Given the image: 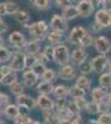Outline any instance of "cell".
I'll return each instance as SVG.
<instances>
[{"mask_svg":"<svg viewBox=\"0 0 111 124\" xmlns=\"http://www.w3.org/2000/svg\"><path fill=\"white\" fill-rule=\"evenodd\" d=\"M49 31V25L43 21V20H39L36 23H31V25L28 26V32L35 40L41 41L43 37H46L48 35Z\"/></svg>","mask_w":111,"mask_h":124,"instance_id":"6da1fadb","label":"cell"},{"mask_svg":"<svg viewBox=\"0 0 111 124\" xmlns=\"http://www.w3.org/2000/svg\"><path fill=\"white\" fill-rule=\"evenodd\" d=\"M9 66L14 72H25L26 70V54L21 50H16L13 52L11 61L9 62Z\"/></svg>","mask_w":111,"mask_h":124,"instance_id":"7a4b0ae2","label":"cell"},{"mask_svg":"<svg viewBox=\"0 0 111 124\" xmlns=\"http://www.w3.org/2000/svg\"><path fill=\"white\" fill-rule=\"evenodd\" d=\"M53 61L58 66H65L70 62V52H69V48L67 45L62 44V45H58L54 46V57Z\"/></svg>","mask_w":111,"mask_h":124,"instance_id":"3957f363","label":"cell"},{"mask_svg":"<svg viewBox=\"0 0 111 124\" xmlns=\"http://www.w3.org/2000/svg\"><path fill=\"white\" fill-rule=\"evenodd\" d=\"M49 27L52 29V31H56V32L65 34L68 31V27H69L68 20H65L62 14H54L52 16V19H51Z\"/></svg>","mask_w":111,"mask_h":124,"instance_id":"277c9868","label":"cell"},{"mask_svg":"<svg viewBox=\"0 0 111 124\" xmlns=\"http://www.w3.org/2000/svg\"><path fill=\"white\" fill-rule=\"evenodd\" d=\"M91 61V67H93V72L98 73L99 76L103 75L105 70L109 68V63H110V60L107 58L106 55H98L95 57H93Z\"/></svg>","mask_w":111,"mask_h":124,"instance_id":"5b68a950","label":"cell"},{"mask_svg":"<svg viewBox=\"0 0 111 124\" xmlns=\"http://www.w3.org/2000/svg\"><path fill=\"white\" fill-rule=\"evenodd\" d=\"M94 48L99 52V55H107L111 51V41L107 36L99 35L94 40Z\"/></svg>","mask_w":111,"mask_h":124,"instance_id":"8992f818","label":"cell"},{"mask_svg":"<svg viewBox=\"0 0 111 124\" xmlns=\"http://www.w3.org/2000/svg\"><path fill=\"white\" fill-rule=\"evenodd\" d=\"M88 34V31L85 30V27L83 26H74L68 35V42H70L72 45H75V46H80V42L82 40L84 39V36Z\"/></svg>","mask_w":111,"mask_h":124,"instance_id":"52a82bcc","label":"cell"},{"mask_svg":"<svg viewBox=\"0 0 111 124\" xmlns=\"http://www.w3.org/2000/svg\"><path fill=\"white\" fill-rule=\"evenodd\" d=\"M9 44L11 45V47L16 48V50H21L25 48L27 45V40L26 36L20 32V31H14L9 35Z\"/></svg>","mask_w":111,"mask_h":124,"instance_id":"ba28073f","label":"cell"},{"mask_svg":"<svg viewBox=\"0 0 111 124\" xmlns=\"http://www.w3.org/2000/svg\"><path fill=\"white\" fill-rule=\"evenodd\" d=\"M95 23L99 24L103 29H109L111 27V13L105 9H99L95 13Z\"/></svg>","mask_w":111,"mask_h":124,"instance_id":"9c48e42d","label":"cell"},{"mask_svg":"<svg viewBox=\"0 0 111 124\" xmlns=\"http://www.w3.org/2000/svg\"><path fill=\"white\" fill-rule=\"evenodd\" d=\"M58 77L63 81H72L77 78V68L73 63H68L65 66H62L58 71Z\"/></svg>","mask_w":111,"mask_h":124,"instance_id":"30bf717a","label":"cell"},{"mask_svg":"<svg viewBox=\"0 0 111 124\" xmlns=\"http://www.w3.org/2000/svg\"><path fill=\"white\" fill-rule=\"evenodd\" d=\"M86 60H88V52L82 46H77L72 51V54H70V62H72L74 66H79L80 63H83Z\"/></svg>","mask_w":111,"mask_h":124,"instance_id":"8fae6325","label":"cell"},{"mask_svg":"<svg viewBox=\"0 0 111 124\" xmlns=\"http://www.w3.org/2000/svg\"><path fill=\"white\" fill-rule=\"evenodd\" d=\"M77 9L79 11V16L82 17H89L90 15H93L95 10V4L93 0H83L77 4Z\"/></svg>","mask_w":111,"mask_h":124,"instance_id":"7c38bea8","label":"cell"},{"mask_svg":"<svg viewBox=\"0 0 111 124\" xmlns=\"http://www.w3.org/2000/svg\"><path fill=\"white\" fill-rule=\"evenodd\" d=\"M36 107H38L43 112H49V110H54V101L51 99L49 96L45 94H38L36 98Z\"/></svg>","mask_w":111,"mask_h":124,"instance_id":"4fadbf2b","label":"cell"},{"mask_svg":"<svg viewBox=\"0 0 111 124\" xmlns=\"http://www.w3.org/2000/svg\"><path fill=\"white\" fill-rule=\"evenodd\" d=\"M16 104L19 107H26V108H28L30 110H31L36 107V99L32 98L31 96L24 93V94L16 97Z\"/></svg>","mask_w":111,"mask_h":124,"instance_id":"5bb4252c","label":"cell"},{"mask_svg":"<svg viewBox=\"0 0 111 124\" xmlns=\"http://www.w3.org/2000/svg\"><path fill=\"white\" fill-rule=\"evenodd\" d=\"M38 79H39V76L36 75L32 70L25 71L24 75H22V83L25 85V87H28V88L33 87L38 82Z\"/></svg>","mask_w":111,"mask_h":124,"instance_id":"9a60e30c","label":"cell"},{"mask_svg":"<svg viewBox=\"0 0 111 124\" xmlns=\"http://www.w3.org/2000/svg\"><path fill=\"white\" fill-rule=\"evenodd\" d=\"M3 114L10 119V120H16L19 117H20V109H19V106L17 104H13L10 103L9 106H6L4 109H3Z\"/></svg>","mask_w":111,"mask_h":124,"instance_id":"2e32d148","label":"cell"},{"mask_svg":"<svg viewBox=\"0 0 111 124\" xmlns=\"http://www.w3.org/2000/svg\"><path fill=\"white\" fill-rule=\"evenodd\" d=\"M41 44L38 40H30L27 41V45L25 47V54L26 55H33V56H38L41 54Z\"/></svg>","mask_w":111,"mask_h":124,"instance_id":"e0dca14e","label":"cell"},{"mask_svg":"<svg viewBox=\"0 0 111 124\" xmlns=\"http://www.w3.org/2000/svg\"><path fill=\"white\" fill-rule=\"evenodd\" d=\"M14 19L16 20L19 24H21L24 26H27V29H28L30 25H31V24H30V21H31V20H30V19H31V15H30V13L27 11V10L20 9L19 11L14 15Z\"/></svg>","mask_w":111,"mask_h":124,"instance_id":"ac0fdd59","label":"cell"},{"mask_svg":"<svg viewBox=\"0 0 111 124\" xmlns=\"http://www.w3.org/2000/svg\"><path fill=\"white\" fill-rule=\"evenodd\" d=\"M47 41L49 42L51 46H58V45H62L63 44V40H64V34H60V32H56V31H51L48 32V35L46 36Z\"/></svg>","mask_w":111,"mask_h":124,"instance_id":"d6986e66","label":"cell"},{"mask_svg":"<svg viewBox=\"0 0 111 124\" xmlns=\"http://www.w3.org/2000/svg\"><path fill=\"white\" fill-rule=\"evenodd\" d=\"M62 15L65 20H74L79 16V11L77 9V5H69L64 9H62Z\"/></svg>","mask_w":111,"mask_h":124,"instance_id":"ffe728a7","label":"cell"},{"mask_svg":"<svg viewBox=\"0 0 111 124\" xmlns=\"http://www.w3.org/2000/svg\"><path fill=\"white\" fill-rule=\"evenodd\" d=\"M37 89V93L38 94H45V96H48V94H53V89H54V86L49 82H43L41 81L37 85L36 87Z\"/></svg>","mask_w":111,"mask_h":124,"instance_id":"44dd1931","label":"cell"},{"mask_svg":"<svg viewBox=\"0 0 111 124\" xmlns=\"http://www.w3.org/2000/svg\"><path fill=\"white\" fill-rule=\"evenodd\" d=\"M106 96H107L106 91L103 87H100V86L91 89V99H93V102L100 103V102H103V101L106 99Z\"/></svg>","mask_w":111,"mask_h":124,"instance_id":"7402d4cb","label":"cell"},{"mask_svg":"<svg viewBox=\"0 0 111 124\" xmlns=\"http://www.w3.org/2000/svg\"><path fill=\"white\" fill-rule=\"evenodd\" d=\"M75 86L83 88V89H89L91 87V78L89 76H85V75H79L77 78H75Z\"/></svg>","mask_w":111,"mask_h":124,"instance_id":"603a6c76","label":"cell"},{"mask_svg":"<svg viewBox=\"0 0 111 124\" xmlns=\"http://www.w3.org/2000/svg\"><path fill=\"white\" fill-rule=\"evenodd\" d=\"M53 96H54L57 99L65 98L67 96H69V87H67V86H64V85H57V86H54Z\"/></svg>","mask_w":111,"mask_h":124,"instance_id":"cb8c5ba5","label":"cell"},{"mask_svg":"<svg viewBox=\"0 0 111 124\" xmlns=\"http://www.w3.org/2000/svg\"><path fill=\"white\" fill-rule=\"evenodd\" d=\"M99 86L103 87L104 89H107V88H111V73L110 72H104L103 75L99 76Z\"/></svg>","mask_w":111,"mask_h":124,"instance_id":"d4e9b609","label":"cell"},{"mask_svg":"<svg viewBox=\"0 0 111 124\" xmlns=\"http://www.w3.org/2000/svg\"><path fill=\"white\" fill-rule=\"evenodd\" d=\"M13 52L10 51L7 47H1L0 48V65H9V62L11 61Z\"/></svg>","mask_w":111,"mask_h":124,"instance_id":"484cf974","label":"cell"},{"mask_svg":"<svg viewBox=\"0 0 111 124\" xmlns=\"http://www.w3.org/2000/svg\"><path fill=\"white\" fill-rule=\"evenodd\" d=\"M85 94H86V91L78 87V86H75V85L72 86V87H69V96L72 97L73 99L83 98V97H85Z\"/></svg>","mask_w":111,"mask_h":124,"instance_id":"4316f807","label":"cell"},{"mask_svg":"<svg viewBox=\"0 0 111 124\" xmlns=\"http://www.w3.org/2000/svg\"><path fill=\"white\" fill-rule=\"evenodd\" d=\"M57 76H58V75L54 72L53 68H48V67H47V68L45 70V72L42 73L41 78H42L43 82H49V83H52L53 81H56Z\"/></svg>","mask_w":111,"mask_h":124,"instance_id":"83f0119b","label":"cell"},{"mask_svg":"<svg viewBox=\"0 0 111 124\" xmlns=\"http://www.w3.org/2000/svg\"><path fill=\"white\" fill-rule=\"evenodd\" d=\"M24 91H25V85L21 83V82H19V81L10 86V92H11L15 97H19V96L24 94Z\"/></svg>","mask_w":111,"mask_h":124,"instance_id":"f1b7e54d","label":"cell"},{"mask_svg":"<svg viewBox=\"0 0 111 124\" xmlns=\"http://www.w3.org/2000/svg\"><path fill=\"white\" fill-rule=\"evenodd\" d=\"M78 70L80 71V75H85V76H89L90 73L93 72V67H91V61H84L83 63H80L78 66Z\"/></svg>","mask_w":111,"mask_h":124,"instance_id":"f546056e","label":"cell"},{"mask_svg":"<svg viewBox=\"0 0 111 124\" xmlns=\"http://www.w3.org/2000/svg\"><path fill=\"white\" fill-rule=\"evenodd\" d=\"M41 55L45 57V60L48 62V61H53V57H54V46H51V45H47L43 47Z\"/></svg>","mask_w":111,"mask_h":124,"instance_id":"4dcf8cb0","label":"cell"},{"mask_svg":"<svg viewBox=\"0 0 111 124\" xmlns=\"http://www.w3.org/2000/svg\"><path fill=\"white\" fill-rule=\"evenodd\" d=\"M15 82H17V73L13 71L11 73H9V75H6V76L3 77L1 85H3V86H9V87H10L13 83H15Z\"/></svg>","mask_w":111,"mask_h":124,"instance_id":"1f68e13d","label":"cell"},{"mask_svg":"<svg viewBox=\"0 0 111 124\" xmlns=\"http://www.w3.org/2000/svg\"><path fill=\"white\" fill-rule=\"evenodd\" d=\"M5 3V5H6V11H7V15H15L19 10H20V8H19V5H17V3H15V1H13V0H7V1H4Z\"/></svg>","mask_w":111,"mask_h":124,"instance_id":"d6a6232c","label":"cell"},{"mask_svg":"<svg viewBox=\"0 0 111 124\" xmlns=\"http://www.w3.org/2000/svg\"><path fill=\"white\" fill-rule=\"evenodd\" d=\"M33 6L41 11H46L51 6V0H35Z\"/></svg>","mask_w":111,"mask_h":124,"instance_id":"836d02e7","label":"cell"},{"mask_svg":"<svg viewBox=\"0 0 111 124\" xmlns=\"http://www.w3.org/2000/svg\"><path fill=\"white\" fill-rule=\"evenodd\" d=\"M73 102H74V104H75V107H77V109H78L79 113L82 112V110H86V108H88V106H89V102L85 99V97H83V98H77V99H74Z\"/></svg>","mask_w":111,"mask_h":124,"instance_id":"e575fe53","label":"cell"},{"mask_svg":"<svg viewBox=\"0 0 111 124\" xmlns=\"http://www.w3.org/2000/svg\"><path fill=\"white\" fill-rule=\"evenodd\" d=\"M94 40H95V37H94L91 34H90V32H88V34L84 36V39L82 40V42H80V46L84 47V48H86V47H89V46L94 45Z\"/></svg>","mask_w":111,"mask_h":124,"instance_id":"d590c367","label":"cell"},{"mask_svg":"<svg viewBox=\"0 0 111 124\" xmlns=\"http://www.w3.org/2000/svg\"><path fill=\"white\" fill-rule=\"evenodd\" d=\"M46 68H47V67H46V63H45V62H42V61H39V60H38V61H37V63H36L31 70L35 72L36 75H38L39 77H41Z\"/></svg>","mask_w":111,"mask_h":124,"instance_id":"8d00e7d4","label":"cell"},{"mask_svg":"<svg viewBox=\"0 0 111 124\" xmlns=\"http://www.w3.org/2000/svg\"><path fill=\"white\" fill-rule=\"evenodd\" d=\"M86 112L89 113L90 116H95V114H99V103H96V102H89V106H88V108H86Z\"/></svg>","mask_w":111,"mask_h":124,"instance_id":"74e56055","label":"cell"},{"mask_svg":"<svg viewBox=\"0 0 111 124\" xmlns=\"http://www.w3.org/2000/svg\"><path fill=\"white\" fill-rule=\"evenodd\" d=\"M96 122L99 124H111V114L110 113H103V114H99Z\"/></svg>","mask_w":111,"mask_h":124,"instance_id":"f35d334b","label":"cell"},{"mask_svg":"<svg viewBox=\"0 0 111 124\" xmlns=\"http://www.w3.org/2000/svg\"><path fill=\"white\" fill-rule=\"evenodd\" d=\"M38 61V56H33V55H26V68L31 70Z\"/></svg>","mask_w":111,"mask_h":124,"instance_id":"ab89813d","label":"cell"},{"mask_svg":"<svg viewBox=\"0 0 111 124\" xmlns=\"http://www.w3.org/2000/svg\"><path fill=\"white\" fill-rule=\"evenodd\" d=\"M10 104V97L6 93H1V97H0V108H5L6 106Z\"/></svg>","mask_w":111,"mask_h":124,"instance_id":"60d3db41","label":"cell"},{"mask_svg":"<svg viewBox=\"0 0 111 124\" xmlns=\"http://www.w3.org/2000/svg\"><path fill=\"white\" fill-rule=\"evenodd\" d=\"M109 109H110V106L106 101H103L99 103V114H103V113H109Z\"/></svg>","mask_w":111,"mask_h":124,"instance_id":"b9f144b4","label":"cell"},{"mask_svg":"<svg viewBox=\"0 0 111 124\" xmlns=\"http://www.w3.org/2000/svg\"><path fill=\"white\" fill-rule=\"evenodd\" d=\"M73 0H56V5L57 8H60V9H64L69 5H73Z\"/></svg>","mask_w":111,"mask_h":124,"instance_id":"7bdbcfd3","label":"cell"},{"mask_svg":"<svg viewBox=\"0 0 111 124\" xmlns=\"http://www.w3.org/2000/svg\"><path fill=\"white\" fill-rule=\"evenodd\" d=\"M89 30H90V34H91V35H93V34H99V32H100V31H103L104 29H103L101 26H100L99 24H96V23L94 21V23H93L91 25H90V27H89Z\"/></svg>","mask_w":111,"mask_h":124,"instance_id":"ee69618b","label":"cell"},{"mask_svg":"<svg viewBox=\"0 0 111 124\" xmlns=\"http://www.w3.org/2000/svg\"><path fill=\"white\" fill-rule=\"evenodd\" d=\"M11 72H13V70L9 65H0V75H1L3 77L9 75V73H11Z\"/></svg>","mask_w":111,"mask_h":124,"instance_id":"f6af8a7d","label":"cell"},{"mask_svg":"<svg viewBox=\"0 0 111 124\" xmlns=\"http://www.w3.org/2000/svg\"><path fill=\"white\" fill-rule=\"evenodd\" d=\"M69 120H70V123H72V124H79L80 122H82V116H80L79 112L78 113H73V114L70 116Z\"/></svg>","mask_w":111,"mask_h":124,"instance_id":"bcb514c9","label":"cell"},{"mask_svg":"<svg viewBox=\"0 0 111 124\" xmlns=\"http://www.w3.org/2000/svg\"><path fill=\"white\" fill-rule=\"evenodd\" d=\"M7 24L5 23V20L3 19V17H0V35H3V34H5L6 31H7Z\"/></svg>","mask_w":111,"mask_h":124,"instance_id":"7dc6e473","label":"cell"},{"mask_svg":"<svg viewBox=\"0 0 111 124\" xmlns=\"http://www.w3.org/2000/svg\"><path fill=\"white\" fill-rule=\"evenodd\" d=\"M19 109H20V116H21V117H28L30 112H31L26 107H19Z\"/></svg>","mask_w":111,"mask_h":124,"instance_id":"c3c4849f","label":"cell"},{"mask_svg":"<svg viewBox=\"0 0 111 124\" xmlns=\"http://www.w3.org/2000/svg\"><path fill=\"white\" fill-rule=\"evenodd\" d=\"M7 15V11H6V5L5 3H0V17H3Z\"/></svg>","mask_w":111,"mask_h":124,"instance_id":"681fc988","label":"cell"},{"mask_svg":"<svg viewBox=\"0 0 111 124\" xmlns=\"http://www.w3.org/2000/svg\"><path fill=\"white\" fill-rule=\"evenodd\" d=\"M103 9H105V10H107V11L111 13V0H106V1L104 3V5H103Z\"/></svg>","mask_w":111,"mask_h":124,"instance_id":"f907efd6","label":"cell"},{"mask_svg":"<svg viewBox=\"0 0 111 124\" xmlns=\"http://www.w3.org/2000/svg\"><path fill=\"white\" fill-rule=\"evenodd\" d=\"M107 103H109V106L111 107V92L110 93H107V96H106V99H105Z\"/></svg>","mask_w":111,"mask_h":124,"instance_id":"816d5d0a","label":"cell"},{"mask_svg":"<svg viewBox=\"0 0 111 124\" xmlns=\"http://www.w3.org/2000/svg\"><path fill=\"white\" fill-rule=\"evenodd\" d=\"M93 1H94V4H98V5H104L106 0H93Z\"/></svg>","mask_w":111,"mask_h":124,"instance_id":"f5cc1de1","label":"cell"},{"mask_svg":"<svg viewBox=\"0 0 111 124\" xmlns=\"http://www.w3.org/2000/svg\"><path fill=\"white\" fill-rule=\"evenodd\" d=\"M4 44H5L4 37H3V35H0V48H1V47H4Z\"/></svg>","mask_w":111,"mask_h":124,"instance_id":"db71d44e","label":"cell"},{"mask_svg":"<svg viewBox=\"0 0 111 124\" xmlns=\"http://www.w3.org/2000/svg\"><path fill=\"white\" fill-rule=\"evenodd\" d=\"M28 124H41V123H38V122H36L35 119H30V122H28Z\"/></svg>","mask_w":111,"mask_h":124,"instance_id":"11a10c76","label":"cell"},{"mask_svg":"<svg viewBox=\"0 0 111 124\" xmlns=\"http://www.w3.org/2000/svg\"><path fill=\"white\" fill-rule=\"evenodd\" d=\"M109 72L111 73V60H110V63H109Z\"/></svg>","mask_w":111,"mask_h":124,"instance_id":"9f6ffc18","label":"cell"},{"mask_svg":"<svg viewBox=\"0 0 111 124\" xmlns=\"http://www.w3.org/2000/svg\"><path fill=\"white\" fill-rule=\"evenodd\" d=\"M73 1H74V3H75V5H77L78 3H80V1H83V0H73Z\"/></svg>","mask_w":111,"mask_h":124,"instance_id":"6f0895ef","label":"cell"},{"mask_svg":"<svg viewBox=\"0 0 111 124\" xmlns=\"http://www.w3.org/2000/svg\"><path fill=\"white\" fill-rule=\"evenodd\" d=\"M1 79H3V76L0 75V85H1Z\"/></svg>","mask_w":111,"mask_h":124,"instance_id":"680465c9","label":"cell"},{"mask_svg":"<svg viewBox=\"0 0 111 124\" xmlns=\"http://www.w3.org/2000/svg\"><path fill=\"white\" fill-rule=\"evenodd\" d=\"M30 1H31V3H32V4H33V3H35V0H30Z\"/></svg>","mask_w":111,"mask_h":124,"instance_id":"91938a15","label":"cell"},{"mask_svg":"<svg viewBox=\"0 0 111 124\" xmlns=\"http://www.w3.org/2000/svg\"><path fill=\"white\" fill-rule=\"evenodd\" d=\"M0 116H1V108H0Z\"/></svg>","mask_w":111,"mask_h":124,"instance_id":"94428289","label":"cell"},{"mask_svg":"<svg viewBox=\"0 0 111 124\" xmlns=\"http://www.w3.org/2000/svg\"><path fill=\"white\" fill-rule=\"evenodd\" d=\"M0 97H1V92H0Z\"/></svg>","mask_w":111,"mask_h":124,"instance_id":"6125c7cd","label":"cell"},{"mask_svg":"<svg viewBox=\"0 0 111 124\" xmlns=\"http://www.w3.org/2000/svg\"><path fill=\"white\" fill-rule=\"evenodd\" d=\"M110 114H111V112H110Z\"/></svg>","mask_w":111,"mask_h":124,"instance_id":"be15d7a7","label":"cell"}]
</instances>
